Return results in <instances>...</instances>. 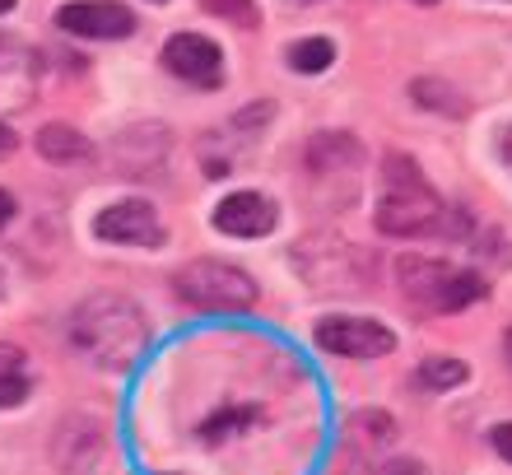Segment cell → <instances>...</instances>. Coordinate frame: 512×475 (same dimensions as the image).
I'll return each instance as SVG.
<instances>
[{
  "label": "cell",
  "mask_w": 512,
  "mask_h": 475,
  "mask_svg": "<svg viewBox=\"0 0 512 475\" xmlns=\"http://www.w3.org/2000/svg\"><path fill=\"white\" fill-rule=\"evenodd\" d=\"M373 224L387 238H461L466 233V215L443 205V196L424 182L419 163L405 154L382 159V191Z\"/></svg>",
  "instance_id": "6da1fadb"
},
{
  "label": "cell",
  "mask_w": 512,
  "mask_h": 475,
  "mask_svg": "<svg viewBox=\"0 0 512 475\" xmlns=\"http://www.w3.org/2000/svg\"><path fill=\"white\" fill-rule=\"evenodd\" d=\"M70 340L84 359H94L108 373H126V368L145 354L149 345V322L122 294H89V299L70 313Z\"/></svg>",
  "instance_id": "7a4b0ae2"
},
{
  "label": "cell",
  "mask_w": 512,
  "mask_h": 475,
  "mask_svg": "<svg viewBox=\"0 0 512 475\" xmlns=\"http://www.w3.org/2000/svg\"><path fill=\"white\" fill-rule=\"evenodd\" d=\"M396 280H401L405 299L424 308V313H461V308H471L489 294L485 275L475 271H457V266H447L438 257H415V252H405L396 257Z\"/></svg>",
  "instance_id": "3957f363"
},
{
  "label": "cell",
  "mask_w": 512,
  "mask_h": 475,
  "mask_svg": "<svg viewBox=\"0 0 512 475\" xmlns=\"http://www.w3.org/2000/svg\"><path fill=\"white\" fill-rule=\"evenodd\" d=\"M173 294L201 313H247L256 303V280L229 261H191L173 275Z\"/></svg>",
  "instance_id": "277c9868"
},
{
  "label": "cell",
  "mask_w": 512,
  "mask_h": 475,
  "mask_svg": "<svg viewBox=\"0 0 512 475\" xmlns=\"http://www.w3.org/2000/svg\"><path fill=\"white\" fill-rule=\"evenodd\" d=\"M312 340L317 350L340 354V359H378L396 350V336L373 317H322L312 326Z\"/></svg>",
  "instance_id": "5b68a950"
},
{
  "label": "cell",
  "mask_w": 512,
  "mask_h": 475,
  "mask_svg": "<svg viewBox=\"0 0 512 475\" xmlns=\"http://www.w3.org/2000/svg\"><path fill=\"white\" fill-rule=\"evenodd\" d=\"M56 28L70 38H94V42H112V38H131L135 33V14L117 0H70L56 10Z\"/></svg>",
  "instance_id": "8992f818"
},
{
  "label": "cell",
  "mask_w": 512,
  "mask_h": 475,
  "mask_svg": "<svg viewBox=\"0 0 512 475\" xmlns=\"http://www.w3.org/2000/svg\"><path fill=\"white\" fill-rule=\"evenodd\" d=\"M163 70L196 89H215L224 80V52L201 33H173L163 42Z\"/></svg>",
  "instance_id": "52a82bcc"
},
{
  "label": "cell",
  "mask_w": 512,
  "mask_h": 475,
  "mask_svg": "<svg viewBox=\"0 0 512 475\" xmlns=\"http://www.w3.org/2000/svg\"><path fill=\"white\" fill-rule=\"evenodd\" d=\"M103 457V424L94 415H66L52 434V462L61 475H89Z\"/></svg>",
  "instance_id": "ba28073f"
},
{
  "label": "cell",
  "mask_w": 512,
  "mask_h": 475,
  "mask_svg": "<svg viewBox=\"0 0 512 475\" xmlns=\"http://www.w3.org/2000/svg\"><path fill=\"white\" fill-rule=\"evenodd\" d=\"M94 233L103 243H126V247H159L163 243V224L149 201L108 205V210L94 219Z\"/></svg>",
  "instance_id": "9c48e42d"
},
{
  "label": "cell",
  "mask_w": 512,
  "mask_h": 475,
  "mask_svg": "<svg viewBox=\"0 0 512 475\" xmlns=\"http://www.w3.org/2000/svg\"><path fill=\"white\" fill-rule=\"evenodd\" d=\"M275 205L256 191H233L215 205V229L229 233V238H266L275 229Z\"/></svg>",
  "instance_id": "30bf717a"
},
{
  "label": "cell",
  "mask_w": 512,
  "mask_h": 475,
  "mask_svg": "<svg viewBox=\"0 0 512 475\" xmlns=\"http://www.w3.org/2000/svg\"><path fill=\"white\" fill-rule=\"evenodd\" d=\"M303 163L322 177L354 173V168L364 163V145L354 136H345V131H317V136L308 140V150H303Z\"/></svg>",
  "instance_id": "8fae6325"
},
{
  "label": "cell",
  "mask_w": 512,
  "mask_h": 475,
  "mask_svg": "<svg viewBox=\"0 0 512 475\" xmlns=\"http://www.w3.org/2000/svg\"><path fill=\"white\" fill-rule=\"evenodd\" d=\"M38 154L47 163H84L89 154H94V145L84 140V131H75V126L66 122H52L38 131Z\"/></svg>",
  "instance_id": "7c38bea8"
},
{
  "label": "cell",
  "mask_w": 512,
  "mask_h": 475,
  "mask_svg": "<svg viewBox=\"0 0 512 475\" xmlns=\"http://www.w3.org/2000/svg\"><path fill=\"white\" fill-rule=\"evenodd\" d=\"M391 438H396V420L382 415V410H364V415H354L350 429H345V443H350L359 457H378Z\"/></svg>",
  "instance_id": "4fadbf2b"
},
{
  "label": "cell",
  "mask_w": 512,
  "mask_h": 475,
  "mask_svg": "<svg viewBox=\"0 0 512 475\" xmlns=\"http://www.w3.org/2000/svg\"><path fill=\"white\" fill-rule=\"evenodd\" d=\"M410 98H415L419 108H433V112H443V117H466L471 112V103L452 89V84L443 80H415L410 84Z\"/></svg>",
  "instance_id": "5bb4252c"
},
{
  "label": "cell",
  "mask_w": 512,
  "mask_h": 475,
  "mask_svg": "<svg viewBox=\"0 0 512 475\" xmlns=\"http://www.w3.org/2000/svg\"><path fill=\"white\" fill-rule=\"evenodd\" d=\"M415 382L424 387V392H452V387H461V382H466V364H461V359H452V354H433V359H424V364H419Z\"/></svg>",
  "instance_id": "9a60e30c"
},
{
  "label": "cell",
  "mask_w": 512,
  "mask_h": 475,
  "mask_svg": "<svg viewBox=\"0 0 512 475\" xmlns=\"http://www.w3.org/2000/svg\"><path fill=\"white\" fill-rule=\"evenodd\" d=\"M331 61H336L331 38H298L294 47H289V66H294L298 75H322Z\"/></svg>",
  "instance_id": "2e32d148"
},
{
  "label": "cell",
  "mask_w": 512,
  "mask_h": 475,
  "mask_svg": "<svg viewBox=\"0 0 512 475\" xmlns=\"http://www.w3.org/2000/svg\"><path fill=\"white\" fill-rule=\"evenodd\" d=\"M261 420L252 406H224L219 415H210V420L201 424V438L205 443H224L229 434H243V429H252V424Z\"/></svg>",
  "instance_id": "e0dca14e"
},
{
  "label": "cell",
  "mask_w": 512,
  "mask_h": 475,
  "mask_svg": "<svg viewBox=\"0 0 512 475\" xmlns=\"http://www.w3.org/2000/svg\"><path fill=\"white\" fill-rule=\"evenodd\" d=\"M210 14H219V19H229V24H256V10L252 0H201Z\"/></svg>",
  "instance_id": "ac0fdd59"
},
{
  "label": "cell",
  "mask_w": 512,
  "mask_h": 475,
  "mask_svg": "<svg viewBox=\"0 0 512 475\" xmlns=\"http://www.w3.org/2000/svg\"><path fill=\"white\" fill-rule=\"evenodd\" d=\"M24 396H28V378H24V373H5V378H0V410L19 406Z\"/></svg>",
  "instance_id": "d6986e66"
},
{
  "label": "cell",
  "mask_w": 512,
  "mask_h": 475,
  "mask_svg": "<svg viewBox=\"0 0 512 475\" xmlns=\"http://www.w3.org/2000/svg\"><path fill=\"white\" fill-rule=\"evenodd\" d=\"M489 443H494V452H499L503 462H512V420H508V424H494Z\"/></svg>",
  "instance_id": "ffe728a7"
},
{
  "label": "cell",
  "mask_w": 512,
  "mask_h": 475,
  "mask_svg": "<svg viewBox=\"0 0 512 475\" xmlns=\"http://www.w3.org/2000/svg\"><path fill=\"white\" fill-rule=\"evenodd\" d=\"M5 373H24V350L0 345V378H5Z\"/></svg>",
  "instance_id": "44dd1931"
},
{
  "label": "cell",
  "mask_w": 512,
  "mask_h": 475,
  "mask_svg": "<svg viewBox=\"0 0 512 475\" xmlns=\"http://www.w3.org/2000/svg\"><path fill=\"white\" fill-rule=\"evenodd\" d=\"M382 475H424V466L419 462H391V466H382Z\"/></svg>",
  "instance_id": "7402d4cb"
},
{
  "label": "cell",
  "mask_w": 512,
  "mask_h": 475,
  "mask_svg": "<svg viewBox=\"0 0 512 475\" xmlns=\"http://www.w3.org/2000/svg\"><path fill=\"white\" fill-rule=\"evenodd\" d=\"M14 145H19V140H14V131L0 122V159H5V154H14Z\"/></svg>",
  "instance_id": "603a6c76"
},
{
  "label": "cell",
  "mask_w": 512,
  "mask_h": 475,
  "mask_svg": "<svg viewBox=\"0 0 512 475\" xmlns=\"http://www.w3.org/2000/svg\"><path fill=\"white\" fill-rule=\"evenodd\" d=\"M10 215H14V201H10V191H0V229L10 224Z\"/></svg>",
  "instance_id": "cb8c5ba5"
},
{
  "label": "cell",
  "mask_w": 512,
  "mask_h": 475,
  "mask_svg": "<svg viewBox=\"0 0 512 475\" xmlns=\"http://www.w3.org/2000/svg\"><path fill=\"white\" fill-rule=\"evenodd\" d=\"M503 359H508V368H512V326H508V336H503Z\"/></svg>",
  "instance_id": "d4e9b609"
},
{
  "label": "cell",
  "mask_w": 512,
  "mask_h": 475,
  "mask_svg": "<svg viewBox=\"0 0 512 475\" xmlns=\"http://www.w3.org/2000/svg\"><path fill=\"white\" fill-rule=\"evenodd\" d=\"M503 159L512 163V126H508V136H503Z\"/></svg>",
  "instance_id": "484cf974"
},
{
  "label": "cell",
  "mask_w": 512,
  "mask_h": 475,
  "mask_svg": "<svg viewBox=\"0 0 512 475\" xmlns=\"http://www.w3.org/2000/svg\"><path fill=\"white\" fill-rule=\"evenodd\" d=\"M14 10V0H0V14H10Z\"/></svg>",
  "instance_id": "4316f807"
},
{
  "label": "cell",
  "mask_w": 512,
  "mask_h": 475,
  "mask_svg": "<svg viewBox=\"0 0 512 475\" xmlns=\"http://www.w3.org/2000/svg\"><path fill=\"white\" fill-rule=\"evenodd\" d=\"M415 5H438V0H415Z\"/></svg>",
  "instance_id": "83f0119b"
},
{
  "label": "cell",
  "mask_w": 512,
  "mask_h": 475,
  "mask_svg": "<svg viewBox=\"0 0 512 475\" xmlns=\"http://www.w3.org/2000/svg\"><path fill=\"white\" fill-rule=\"evenodd\" d=\"M294 5H317V0H294Z\"/></svg>",
  "instance_id": "f1b7e54d"
},
{
  "label": "cell",
  "mask_w": 512,
  "mask_h": 475,
  "mask_svg": "<svg viewBox=\"0 0 512 475\" xmlns=\"http://www.w3.org/2000/svg\"><path fill=\"white\" fill-rule=\"evenodd\" d=\"M159 5H163V0H159Z\"/></svg>",
  "instance_id": "f546056e"
}]
</instances>
